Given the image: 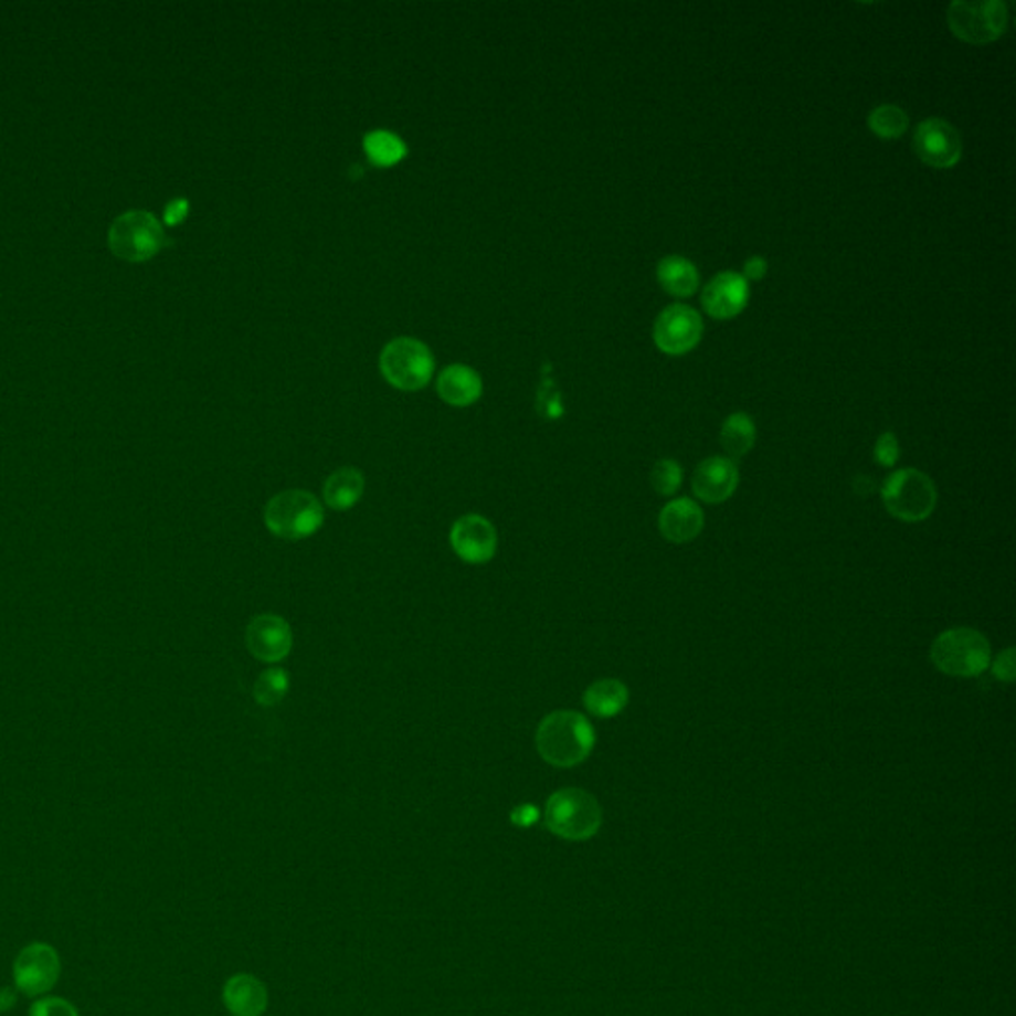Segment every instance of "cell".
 Here are the masks:
<instances>
[{
  "label": "cell",
  "mask_w": 1016,
  "mask_h": 1016,
  "mask_svg": "<svg viewBox=\"0 0 1016 1016\" xmlns=\"http://www.w3.org/2000/svg\"><path fill=\"white\" fill-rule=\"evenodd\" d=\"M594 744L596 731L578 711H554L538 724V754L557 769H572L586 761Z\"/></svg>",
  "instance_id": "1"
},
{
  "label": "cell",
  "mask_w": 1016,
  "mask_h": 1016,
  "mask_svg": "<svg viewBox=\"0 0 1016 1016\" xmlns=\"http://www.w3.org/2000/svg\"><path fill=\"white\" fill-rule=\"evenodd\" d=\"M929 655L941 674L973 679L991 665V644L973 627H951L935 637Z\"/></svg>",
  "instance_id": "2"
},
{
  "label": "cell",
  "mask_w": 1016,
  "mask_h": 1016,
  "mask_svg": "<svg viewBox=\"0 0 1016 1016\" xmlns=\"http://www.w3.org/2000/svg\"><path fill=\"white\" fill-rule=\"evenodd\" d=\"M548 830L558 838L570 842L590 840L602 826L600 802L582 789H562L554 792L544 808Z\"/></svg>",
  "instance_id": "3"
},
{
  "label": "cell",
  "mask_w": 1016,
  "mask_h": 1016,
  "mask_svg": "<svg viewBox=\"0 0 1016 1016\" xmlns=\"http://www.w3.org/2000/svg\"><path fill=\"white\" fill-rule=\"evenodd\" d=\"M324 507L306 490H284L264 507V525L284 540L310 538L324 527Z\"/></svg>",
  "instance_id": "4"
},
{
  "label": "cell",
  "mask_w": 1016,
  "mask_h": 1016,
  "mask_svg": "<svg viewBox=\"0 0 1016 1016\" xmlns=\"http://www.w3.org/2000/svg\"><path fill=\"white\" fill-rule=\"evenodd\" d=\"M883 507L901 522H923L938 507V487L925 473L899 469L883 480Z\"/></svg>",
  "instance_id": "5"
},
{
  "label": "cell",
  "mask_w": 1016,
  "mask_h": 1016,
  "mask_svg": "<svg viewBox=\"0 0 1016 1016\" xmlns=\"http://www.w3.org/2000/svg\"><path fill=\"white\" fill-rule=\"evenodd\" d=\"M167 236L156 215L149 211H127L119 215L108 231L112 253L131 263L156 256L166 246Z\"/></svg>",
  "instance_id": "6"
},
{
  "label": "cell",
  "mask_w": 1016,
  "mask_h": 1016,
  "mask_svg": "<svg viewBox=\"0 0 1016 1016\" xmlns=\"http://www.w3.org/2000/svg\"><path fill=\"white\" fill-rule=\"evenodd\" d=\"M949 30L959 40L983 46L1001 39L1008 27L1007 2H951L948 9Z\"/></svg>",
  "instance_id": "7"
},
{
  "label": "cell",
  "mask_w": 1016,
  "mask_h": 1016,
  "mask_svg": "<svg viewBox=\"0 0 1016 1016\" xmlns=\"http://www.w3.org/2000/svg\"><path fill=\"white\" fill-rule=\"evenodd\" d=\"M383 378L398 390L417 391L430 383L435 362L425 343L413 338H398L381 352Z\"/></svg>",
  "instance_id": "8"
},
{
  "label": "cell",
  "mask_w": 1016,
  "mask_h": 1016,
  "mask_svg": "<svg viewBox=\"0 0 1016 1016\" xmlns=\"http://www.w3.org/2000/svg\"><path fill=\"white\" fill-rule=\"evenodd\" d=\"M703 318L687 304H671L655 318L654 342L659 352L684 356L695 350L703 338Z\"/></svg>",
  "instance_id": "9"
},
{
  "label": "cell",
  "mask_w": 1016,
  "mask_h": 1016,
  "mask_svg": "<svg viewBox=\"0 0 1016 1016\" xmlns=\"http://www.w3.org/2000/svg\"><path fill=\"white\" fill-rule=\"evenodd\" d=\"M62 963L56 949L49 943H30L14 961V985L27 997H42L59 983Z\"/></svg>",
  "instance_id": "10"
},
{
  "label": "cell",
  "mask_w": 1016,
  "mask_h": 1016,
  "mask_svg": "<svg viewBox=\"0 0 1016 1016\" xmlns=\"http://www.w3.org/2000/svg\"><path fill=\"white\" fill-rule=\"evenodd\" d=\"M916 156L935 169H951L963 157V139L948 119H923L913 131Z\"/></svg>",
  "instance_id": "11"
},
{
  "label": "cell",
  "mask_w": 1016,
  "mask_h": 1016,
  "mask_svg": "<svg viewBox=\"0 0 1016 1016\" xmlns=\"http://www.w3.org/2000/svg\"><path fill=\"white\" fill-rule=\"evenodd\" d=\"M449 542L453 552L463 562L479 567V564L490 562L497 554L499 535L489 518L480 517V515H463L451 527Z\"/></svg>",
  "instance_id": "12"
},
{
  "label": "cell",
  "mask_w": 1016,
  "mask_h": 1016,
  "mask_svg": "<svg viewBox=\"0 0 1016 1016\" xmlns=\"http://www.w3.org/2000/svg\"><path fill=\"white\" fill-rule=\"evenodd\" d=\"M246 649L264 664H278L293 652V629L284 617L263 614L246 627Z\"/></svg>",
  "instance_id": "13"
},
{
  "label": "cell",
  "mask_w": 1016,
  "mask_h": 1016,
  "mask_svg": "<svg viewBox=\"0 0 1016 1016\" xmlns=\"http://www.w3.org/2000/svg\"><path fill=\"white\" fill-rule=\"evenodd\" d=\"M751 298V288L743 274L724 271L713 276L701 293L705 313L715 320H731L743 313Z\"/></svg>",
  "instance_id": "14"
},
{
  "label": "cell",
  "mask_w": 1016,
  "mask_h": 1016,
  "mask_svg": "<svg viewBox=\"0 0 1016 1016\" xmlns=\"http://www.w3.org/2000/svg\"><path fill=\"white\" fill-rule=\"evenodd\" d=\"M741 473L729 457H709L697 465L694 473V495L707 505H723L739 487Z\"/></svg>",
  "instance_id": "15"
},
{
  "label": "cell",
  "mask_w": 1016,
  "mask_h": 1016,
  "mask_svg": "<svg viewBox=\"0 0 1016 1016\" xmlns=\"http://www.w3.org/2000/svg\"><path fill=\"white\" fill-rule=\"evenodd\" d=\"M657 527L667 542L687 544L699 537L703 530V508L687 497L671 500L662 508L659 518H657Z\"/></svg>",
  "instance_id": "16"
},
{
  "label": "cell",
  "mask_w": 1016,
  "mask_h": 1016,
  "mask_svg": "<svg viewBox=\"0 0 1016 1016\" xmlns=\"http://www.w3.org/2000/svg\"><path fill=\"white\" fill-rule=\"evenodd\" d=\"M223 1001L233 1016H261L266 1008L268 995L258 978L241 973L226 981Z\"/></svg>",
  "instance_id": "17"
},
{
  "label": "cell",
  "mask_w": 1016,
  "mask_h": 1016,
  "mask_svg": "<svg viewBox=\"0 0 1016 1016\" xmlns=\"http://www.w3.org/2000/svg\"><path fill=\"white\" fill-rule=\"evenodd\" d=\"M437 391H440L441 400L447 401L449 405L467 408L479 400L483 393V381L475 370H470L463 363H455L441 372Z\"/></svg>",
  "instance_id": "18"
},
{
  "label": "cell",
  "mask_w": 1016,
  "mask_h": 1016,
  "mask_svg": "<svg viewBox=\"0 0 1016 1016\" xmlns=\"http://www.w3.org/2000/svg\"><path fill=\"white\" fill-rule=\"evenodd\" d=\"M699 271L689 258L679 254L664 256L657 264V283L664 293L671 294L674 298H689L699 290Z\"/></svg>",
  "instance_id": "19"
},
{
  "label": "cell",
  "mask_w": 1016,
  "mask_h": 1016,
  "mask_svg": "<svg viewBox=\"0 0 1016 1016\" xmlns=\"http://www.w3.org/2000/svg\"><path fill=\"white\" fill-rule=\"evenodd\" d=\"M584 707L597 719H612L629 703V689L620 679H600L584 691Z\"/></svg>",
  "instance_id": "20"
},
{
  "label": "cell",
  "mask_w": 1016,
  "mask_h": 1016,
  "mask_svg": "<svg viewBox=\"0 0 1016 1016\" xmlns=\"http://www.w3.org/2000/svg\"><path fill=\"white\" fill-rule=\"evenodd\" d=\"M366 480L356 467H342L334 470L326 479L322 489V500L326 507L332 510H350L362 499Z\"/></svg>",
  "instance_id": "21"
},
{
  "label": "cell",
  "mask_w": 1016,
  "mask_h": 1016,
  "mask_svg": "<svg viewBox=\"0 0 1016 1016\" xmlns=\"http://www.w3.org/2000/svg\"><path fill=\"white\" fill-rule=\"evenodd\" d=\"M721 447L729 455V459H743L747 453H751L756 441V425L753 417L747 415L744 411L731 413L721 425Z\"/></svg>",
  "instance_id": "22"
},
{
  "label": "cell",
  "mask_w": 1016,
  "mask_h": 1016,
  "mask_svg": "<svg viewBox=\"0 0 1016 1016\" xmlns=\"http://www.w3.org/2000/svg\"><path fill=\"white\" fill-rule=\"evenodd\" d=\"M363 149L373 166L378 167L395 166L408 156V147L403 144V139L383 129L368 134L363 139Z\"/></svg>",
  "instance_id": "23"
},
{
  "label": "cell",
  "mask_w": 1016,
  "mask_h": 1016,
  "mask_svg": "<svg viewBox=\"0 0 1016 1016\" xmlns=\"http://www.w3.org/2000/svg\"><path fill=\"white\" fill-rule=\"evenodd\" d=\"M868 127L871 134H876L880 139H899L908 131V114L896 104H881L878 108L871 109Z\"/></svg>",
  "instance_id": "24"
},
{
  "label": "cell",
  "mask_w": 1016,
  "mask_h": 1016,
  "mask_svg": "<svg viewBox=\"0 0 1016 1016\" xmlns=\"http://www.w3.org/2000/svg\"><path fill=\"white\" fill-rule=\"evenodd\" d=\"M288 689H290V677L286 669H281V667L266 669L254 684V701L263 707H274L283 701Z\"/></svg>",
  "instance_id": "25"
},
{
  "label": "cell",
  "mask_w": 1016,
  "mask_h": 1016,
  "mask_svg": "<svg viewBox=\"0 0 1016 1016\" xmlns=\"http://www.w3.org/2000/svg\"><path fill=\"white\" fill-rule=\"evenodd\" d=\"M681 479H684V470L679 467V463L674 459L657 461L654 469H652V475H649L652 487L662 497L675 495L681 487Z\"/></svg>",
  "instance_id": "26"
},
{
  "label": "cell",
  "mask_w": 1016,
  "mask_h": 1016,
  "mask_svg": "<svg viewBox=\"0 0 1016 1016\" xmlns=\"http://www.w3.org/2000/svg\"><path fill=\"white\" fill-rule=\"evenodd\" d=\"M874 457L878 461V465L886 467V469H891L898 463L899 441L896 437V433H891V431L881 433L878 441H876V445H874Z\"/></svg>",
  "instance_id": "27"
},
{
  "label": "cell",
  "mask_w": 1016,
  "mask_h": 1016,
  "mask_svg": "<svg viewBox=\"0 0 1016 1016\" xmlns=\"http://www.w3.org/2000/svg\"><path fill=\"white\" fill-rule=\"evenodd\" d=\"M30 1016H80L76 1007L66 998L44 997L39 998L30 1007Z\"/></svg>",
  "instance_id": "28"
},
{
  "label": "cell",
  "mask_w": 1016,
  "mask_h": 1016,
  "mask_svg": "<svg viewBox=\"0 0 1016 1016\" xmlns=\"http://www.w3.org/2000/svg\"><path fill=\"white\" fill-rule=\"evenodd\" d=\"M993 675L997 677L998 681H1005V684L1015 681V649L1013 647H1008V649L998 654L995 664H993Z\"/></svg>",
  "instance_id": "29"
},
{
  "label": "cell",
  "mask_w": 1016,
  "mask_h": 1016,
  "mask_svg": "<svg viewBox=\"0 0 1016 1016\" xmlns=\"http://www.w3.org/2000/svg\"><path fill=\"white\" fill-rule=\"evenodd\" d=\"M766 273H769V263L762 256H751L744 263L743 276L747 283H759L766 276Z\"/></svg>",
  "instance_id": "30"
},
{
  "label": "cell",
  "mask_w": 1016,
  "mask_h": 1016,
  "mask_svg": "<svg viewBox=\"0 0 1016 1016\" xmlns=\"http://www.w3.org/2000/svg\"><path fill=\"white\" fill-rule=\"evenodd\" d=\"M187 213H189V201L187 199H173V201L167 203L163 219H166L167 225H179L186 219Z\"/></svg>",
  "instance_id": "31"
},
{
  "label": "cell",
  "mask_w": 1016,
  "mask_h": 1016,
  "mask_svg": "<svg viewBox=\"0 0 1016 1016\" xmlns=\"http://www.w3.org/2000/svg\"><path fill=\"white\" fill-rule=\"evenodd\" d=\"M537 818V808H535V806H528V804H525V806H518V808H515V812H512V822H515L517 826H522V828H527V826H530V824H535Z\"/></svg>",
  "instance_id": "32"
},
{
  "label": "cell",
  "mask_w": 1016,
  "mask_h": 1016,
  "mask_svg": "<svg viewBox=\"0 0 1016 1016\" xmlns=\"http://www.w3.org/2000/svg\"><path fill=\"white\" fill-rule=\"evenodd\" d=\"M17 1003V995L12 988H0V1015L2 1013H9L10 1008L14 1007Z\"/></svg>",
  "instance_id": "33"
}]
</instances>
